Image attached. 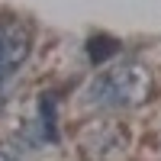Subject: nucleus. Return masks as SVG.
<instances>
[{"instance_id": "obj_1", "label": "nucleus", "mask_w": 161, "mask_h": 161, "mask_svg": "<svg viewBox=\"0 0 161 161\" xmlns=\"http://www.w3.org/2000/svg\"><path fill=\"white\" fill-rule=\"evenodd\" d=\"M152 93H155V80L136 61L116 64V68L97 74L90 84V97L100 106H139Z\"/></svg>"}, {"instance_id": "obj_2", "label": "nucleus", "mask_w": 161, "mask_h": 161, "mask_svg": "<svg viewBox=\"0 0 161 161\" xmlns=\"http://www.w3.org/2000/svg\"><path fill=\"white\" fill-rule=\"evenodd\" d=\"M29 55V32L23 26H3V61H7V74L16 71Z\"/></svg>"}, {"instance_id": "obj_4", "label": "nucleus", "mask_w": 161, "mask_h": 161, "mask_svg": "<svg viewBox=\"0 0 161 161\" xmlns=\"http://www.w3.org/2000/svg\"><path fill=\"white\" fill-rule=\"evenodd\" d=\"M0 161H13V158H10V155H0Z\"/></svg>"}, {"instance_id": "obj_3", "label": "nucleus", "mask_w": 161, "mask_h": 161, "mask_svg": "<svg viewBox=\"0 0 161 161\" xmlns=\"http://www.w3.org/2000/svg\"><path fill=\"white\" fill-rule=\"evenodd\" d=\"M7 74V61H3V26H0V77Z\"/></svg>"}]
</instances>
